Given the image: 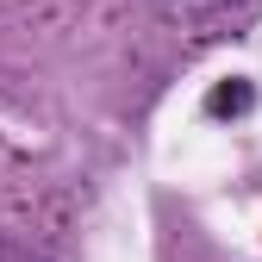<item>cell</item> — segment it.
I'll return each mask as SVG.
<instances>
[{
	"label": "cell",
	"mask_w": 262,
	"mask_h": 262,
	"mask_svg": "<svg viewBox=\"0 0 262 262\" xmlns=\"http://www.w3.org/2000/svg\"><path fill=\"white\" fill-rule=\"evenodd\" d=\"M206 106H212V113H250V88H219Z\"/></svg>",
	"instance_id": "obj_1"
}]
</instances>
